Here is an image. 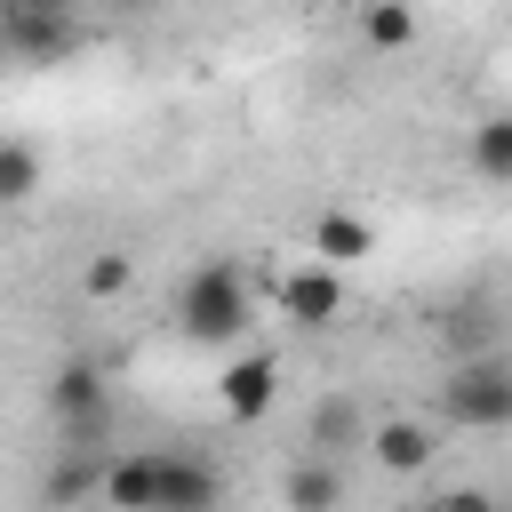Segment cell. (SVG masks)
Here are the masks:
<instances>
[{"label":"cell","instance_id":"4","mask_svg":"<svg viewBox=\"0 0 512 512\" xmlns=\"http://www.w3.org/2000/svg\"><path fill=\"white\" fill-rule=\"evenodd\" d=\"M280 312L296 320V328H328L336 312H344V280H336V264H320V256H304L296 272H280Z\"/></svg>","mask_w":512,"mask_h":512},{"label":"cell","instance_id":"11","mask_svg":"<svg viewBox=\"0 0 512 512\" xmlns=\"http://www.w3.org/2000/svg\"><path fill=\"white\" fill-rule=\"evenodd\" d=\"M360 32H368V48H408L416 40V8L408 0H368L360 8Z\"/></svg>","mask_w":512,"mask_h":512},{"label":"cell","instance_id":"12","mask_svg":"<svg viewBox=\"0 0 512 512\" xmlns=\"http://www.w3.org/2000/svg\"><path fill=\"white\" fill-rule=\"evenodd\" d=\"M40 192V152L32 144H0V208H24Z\"/></svg>","mask_w":512,"mask_h":512},{"label":"cell","instance_id":"8","mask_svg":"<svg viewBox=\"0 0 512 512\" xmlns=\"http://www.w3.org/2000/svg\"><path fill=\"white\" fill-rule=\"evenodd\" d=\"M224 480L208 464H184V456H152V504H216Z\"/></svg>","mask_w":512,"mask_h":512},{"label":"cell","instance_id":"2","mask_svg":"<svg viewBox=\"0 0 512 512\" xmlns=\"http://www.w3.org/2000/svg\"><path fill=\"white\" fill-rule=\"evenodd\" d=\"M432 408L456 432H504L512 424V352H496V344L488 352H456L440 392H432Z\"/></svg>","mask_w":512,"mask_h":512},{"label":"cell","instance_id":"13","mask_svg":"<svg viewBox=\"0 0 512 512\" xmlns=\"http://www.w3.org/2000/svg\"><path fill=\"white\" fill-rule=\"evenodd\" d=\"M336 496H344V480L328 464H296L288 472V504H336Z\"/></svg>","mask_w":512,"mask_h":512},{"label":"cell","instance_id":"16","mask_svg":"<svg viewBox=\"0 0 512 512\" xmlns=\"http://www.w3.org/2000/svg\"><path fill=\"white\" fill-rule=\"evenodd\" d=\"M112 8H160V0H112Z\"/></svg>","mask_w":512,"mask_h":512},{"label":"cell","instance_id":"10","mask_svg":"<svg viewBox=\"0 0 512 512\" xmlns=\"http://www.w3.org/2000/svg\"><path fill=\"white\" fill-rule=\"evenodd\" d=\"M360 440H368V424H360V408L344 392L312 400V448H360Z\"/></svg>","mask_w":512,"mask_h":512},{"label":"cell","instance_id":"6","mask_svg":"<svg viewBox=\"0 0 512 512\" xmlns=\"http://www.w3.org/2000/svg\"><path fill=\"white\" fill-rule=\"evenodd\" d=\"M312 256L320 264H360V256H376V224L352 216V208H320L312 216Z\"/></svg>","mask_w":512,"mask_h":512},{"label":"cell","instance_id":"1","mask_svg":"<svg viewBox=\"0 0 512 512\" xmlns=\"http://www.w3.org/2000/svg\"><path fill=\"white\" fill-rule=\"evenodd\" d=\"M248 320H256V288H248V272H240L232 256H208V264L184 272V288H176V328H184L192 344H240Z\"/></svg>","mask_w":512,"mask_h":512},{"label":"cell","instance_id":"7","mask_svg":"<svg viewBox=\"0 0 512 512\" xmlns=\"http://www.w3.org/2000/svg\"><path fill=\"white\" fill-rule=\"evenodd\" d=\"M272 392H280V360L272 352H240L224 368V416H264Z\"/></svg>","mask_w":512,"mask_h":512},{"label":"cell","instance_id":"3","mask_svg":"<svg viewBox=\"0 0 512 512\" xmlns=\"http://www.w3.org/2000/svg\"><path fill=\"white\" fill-rule=\"evenodd\" d=\"M48 408H56V424H64V448L96 456V440H104V424H112V392H104L96 360H64V368L48 376Z\"/></svg>","mask_w":512,"mask_h":512},{"label":"cell","instance_id":"14","mask_svg":"<svg viewBox=\"0 0 512 512\" xmlns=\"http://www.w3.org/2000/svg\"><path fill=\"white\" fill-rule=\"evenodd\" d=\"M88 288H96V296H120V288H128V256H120V248H104V256L88 264Z\"/></svg>","mask_w":512,"mask_h":512},{"label":"cell","instance_id":"15","mask_svg":"<svg viewBox=\"0 0 512 512\" xmlns=\"http://www.w3.org/2000/svg\"><path fill=\"white\" fill-rule=\"evenodd\" d=\"M8 8H56V16H72V0H8Z\"/></svg>","mask_w":512,"mask_h":512},{"label":"cell","instance_id":"9","mask_svg":"<svg viewBox=\"0 0 512 512\" xmlns=\"http://www.w3.org/2000/svg\"><path fill=\"white\" fill-rule=\"evenodd\" d=\"M464 152H472V168H480L488 184H512V112H488Z\"/></svg>","mask_w":512,"mask_h":512},{"label":"cell","instance_id":"5","mask_svg":"<svg viewBox=\"0 0 512 512\" xmlns=\"http://www.w3.org/2000/svg\"><path fill=\"white\" fill-rule=\"evenodd\" d=\"M384 472H424L432 456H440V432L424 424V416H384V424H368V440H360Z\"/></svg>","mask_w":512,"mask_h":512}]
</instances>
